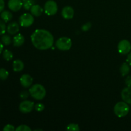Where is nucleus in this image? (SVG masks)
I'll return each instance as SVG.
<instances>
[{
	"mask_svg": "<svg viewBox=\"0 0 131 131\" xmlns=\"http://www.w3.org/2000/svg\"><path fill=\"white\" fill-rule=\"evenodd\" d=\"M31 40L33 46L37 49L47 50L53 46L54 37L49 31L37 29L32 33Z\"/></svg>",
	"mask_w": 131,
	"mask_h": 131,
	"instance_id": "f257e3e1",
	"label": "nucleus"
},
{
	"mask_svg": "<svg viewBox=\"0 0 131 131\" xmlns=\"http://www.w3.org/2000/svg\"><path fill=\"white\" fill-rule=\"evenodd\" d=\"M30 95L36 100H42L46 97V90L43 86L40 84L32 85L29 90Z\"/></svg>",
	"mask_w": 131,
	"mask_h": 131,
	"instance_id": "f03ea898",
	"label": "nucleus"
},
{
	"mask_svg": "<svg viewBox=\"0 0 131 131\" xmlns=\"http://www.w3.org/2000/svg\"><path fill=\"white\" fill-rule=\"evenodd\" d=\"M130 111V107L127 103L124 101L118 102L114 107V113L119 118L125 117Z\"/></svg>",
	"mask_w": 131,
	"mask_h": 131,
	"instance_id": "7ed1b4c3",
	"label": "nucleus"
},
{
	"mask_svg": "<svg viewBox=\"0 0 131 131\" xmlns=\"http://www.w3.org/2000/svg\"><path fill=\"white\" fill-rule=\"evenodd\" d=\"M72 42L69 37H60L56 40V47L60 51H69L72 47Z\"/></svg>",
	"mask_w": 131,
	"mask_h": 131,
	"instance_id": "20e7f679",
	"label": "nucleus"
},
{
	"mask_svg": "<svg viewBox=\"0 0 131 131\" xmlns=\"http://www.w3.org/2000/svg\"><path fill=\"white\" fill-rule=\"evenodd\" d=\"M34 23V17L31 14L24 13L19 17V24L21 26L27 28L32 25Z\"/></svg>",
	"mask_w": 131,
	"mask_h": 131,
	"instance_id": "39448f33",
	"label": "nucleus"
},
{
	"mask_svg": "<svg viewBox=\"0 0 131 131\" xmlns=\"http://www.w3.org/2000/svg\"><path fill=\"white\" fill-rule=\"evenodd\" d=\"M43 10L47 15L51 16L55 15L58 12L57 3L54 0H48L45 3Z\"/></svg>",
	"mask_w": 131,
	"mask_h": 131,
	"instance_id": "423d86ee",
	"label": "nucleus"
},
{
	"mask_svg": "<svg viewBox=\"0 0 131 131\" xmlns=\"http://www.w3.org/2000/svg\"><path fill=\"white\" fill-rule=\"evenodd\" d=\"M118 51L122 54H127L131 51V43L127 40H122L118 44Z\"/></svg>",
	"mask_w": 131,
	"mask_h": 131,
	"instance_id": "0eeeda50",
	"label": "nucleus"
},
{
	"mask_svg": "<svg viewBox=\"0 0 131 131\" xmlns=\"http://www.w3.org/2000/svg\"><path fill=\"white\" fill-rule=\"evenodd\" d=\"M35 108L34 102L30 101H23L19 104V110L23 113H28L33 111Z\"/></svg>",
	"mask_w": 131,
	"mask_h": 131,
	"instance_id": "6e6552de",
	"label": "nucleus"
},
{
	"mask_svg": "<svg viewBox=\"0 0 131 131\" xmlns=\"http://www.w3.org/2000/svg\"><path fill=\"white\" fill-rule=\"evenodd\" d=\"M8 6L12 11L18 12L23 6V2L22 0H9Z\"/></svg>",
	"mask_w": 131,
	"mask_h": 131,
	"instance_id": "1a4fd4ad",
	"label": "nucleus"
},
{
	"mask_svg": "<svg viewBox=\"0 0 131 131\" xmlns=\"http://www.w3.org/2000/svg\"><path fill=\"white\" fill-rule=\"evenodd\" d=\"M33 81V78L29 74H23L20 78V84L24 88H29L31 86Z\"/></svg>",
	"mask_w": 131,
	"mask_h": 131,
	"instance_id": "9d476101",
	"label": "nucleus"
},
{
	"mask_svg": "<svg viewBox=\"0 0 131 131\" xmlns=\"http://www.w3.org/2000/svg\"><path fill=\"white\" fill-rule=\"evenodd\" d=\"M121 97L124 102L128 104H131V87L127 86L122 90Z\"/></svg>",
	"mask_w": 131,
	"mask_h": 131,
	"instance_id": "9b49d317",
	"label": "nucleus"
},
{
	"mask_svg": "<svg viewBox=\"0 0 131 131\" xmlns=\"http://www.w3.org/2000/svg\"><path fill=\"white\" fill-rule=\"evenodd\" d=\"M62 17L65 19H71L74 17V10L72 7L70 6H65L61 11Z\"/></svg>",
	"mask_w": 131,
	"mask_h": 131,
	"instance_id": "f8f14e48",
	"label": "nucleus"
},
{
	"mask_svg": "<svg viewBox=\"0 0 131 131\" xmlns=\"http://www.w3.org/2000/svg\"><path fill=\"white\" fill-rule=\"evenodd\" d=\"M6 31L10 35H15L19 32V24L17 22H12L8 24Z\"/></svg>",
	"mask_w": 131,
	"mask_h": 131,
	"instance_id": "ddd939ff",
	"label": "nucleus"
},
{
	"mask_svg": "<svg viewBox=\"0 0 131 131\" xmlns=\"http://www.w3.org/2000/svg\"><path fill=\"white\" fill-rule=\"evenodd\" d=\"M24 41H25V39H24V36L20 33H18L14 36L12 42L15 47H20L24 44Z\"/></svg>",
	"mask_w": 131,
	"mask_h": 131,
	"instance_id": "4468645a",
	"label": "nucleus"
},
{
	"mask_svg": "<svg viewBox=\"0 0 131 131\" xmlns=\"http://www.w3.org/2000/svg\"><path fill=\"white\" fill-rule=\"evenodd\" d=\"M30 11L31 14L33 16L39 17L42 15V13L44 11V10H43V8L41 6H40L39 5H35H35L31 8Z\"/></svg>",
	"mask_w": 131,
	"mask_h": 131,
	"instance_id": "2eb2a0df",
	"label": "nucleus"
},
{
	"mask_svg": "<svg viewBox=\"0 0 131 131\" xmlns=\"http://www.w3.org/2000/svg\"><path fill=\"white\" fill-rule=\"evenodd\" d=\"M13 70L14 72H19L22 71V70L24 69V63L20 60H16L15 61H14L13 62Z\"/></svg>",
	"mask_w": 131,
	"mask_h": 131,
	"instance_id": "dca6fc26",
	"label": "nucleus"
},
{
	"mask_svg": "<svg viewBox=\"0 0 131 131\" xmlns=\"http://www.w3.org/2000/svg\"><path fill=\"white\" fill-rule=\"evenodd\" d=\"M0 17L5 23H8L9 21L12 19L13 15L10 11L8 10H5V11L1 12L0 14Z\"/></svg>",
	"mask_w": 131,
	"mask_h": 131,
	"instance_id": "f3484780",
	"label": "nucleus"
},
{
	"mask_svg": "<svg viewBox=\"0 0 131 131\" xmlns=\"http://www.w3.org/2000/svg\"><path fill=\"white\" fill-rule=\"evenodd\" d=\"M130 65H129L127 62L124 63L121 65V67H120V72L122 76L127 75L128 74H129V72H130Z\"/></svg>",
	"mask_w": 131,
	"mask_h": 131,
	"instance_id": "a211bd4d",
	"label": "nucleus"
},
{
	"mask_svg": "<svg viewBox=\"0 0 131 131\" xmlns=\"http://www.w3.org/2000/svg\"><path fill=\"white\" fill-rule=\"evenodd\" d=\"M1 43L5 46H9L12 43V38L8 35L3 34L1 38Z\"/></svg>",
	"mask_w": 131,
	"mask_h": 131,
	"instance_id": "6ab92c4d",
	"label": "nucleus"
},
{
	"mask_svg": "<svg viewBox=\"0 0 131 131\" xmlns=\"http://www.w3.org/2000/svg\"><path fill=\"white\" fill-rule=\"evenodd\" d=\"M3 58L6 61H10L13 58V53L8 49H5L3 51Z\"/></svg>",
	"mask_w": 131,
	"mask_h": 131,
	"instance_id": "aec40b11",
	"label": "nucleus"
},
{
	"mask_svg": "<svg viewBox=\"0 0 131 131\" xmlns=\"http://www.w3.org/2000/svg\"><path fill=\"white\" fill-rule=\"evenodd\" d=\"M35 5V0H26L23 3V8L25 10H29Z\"/></svg>",
	"mask_w": 131,
	"mask_h": 131,
	"instance_id": "412c9836",
	"label": "nucleus"
},
{
	"mask_svg": "<svg viewBox=\"0 0 131 131\" xmlns=\"http://www.w3.org/2000/svg\"><path fill=\"white\" fill-rule=\"evenodd\" d=\"M9 73L7 70L4 68L0 69V79L2 81H5L8 78Z\"/></svg>",
	"mask_w": 131,
	"mask_h": 131,
	"instance_id": "4be33fe9",
	"label": "nucleus"
},
{
	"mask_svg": "<svg viewBox=\"0 0 131 131\" xmlns=\"http://www.w3.org/2000/svg\"><path fill=\"white\" fill-rule=\"evenodd\" d=\"M66 129L67 130H73V131H79L80 130V128H79V125L77 124H74V123H72V124H69V125L67 126Z\"/></svg>",
	"mask_w": 131,
	"mask_h": 131,
	"instance_id": "5701e85b",
	"label": "nucleus"
},
{
	"mask_svg": "<svg viewBox=\"0 0 131 131\" xmlns=\"http://www.w3.org/2000/svg\"><path fill=\"white\" fill-rule=\"evenodd\" d=\"M6 30V24L5 22H4L2 19H0V35H3L5 34Z\"/></svg>",
	"mask_w": 131,
	"mask_h": 131,
	"instance_id": "b1692460",
	"label": "nucleus"
},
{
	"mask_svg": "<svg viewBox=\"0 0 131 131\" xmlns=\"http://www.w3.org/2000/svg\"><path fill=\"white\" fill-rule=\"evenodd\" d=\"M16 131H31V129L26 125H20L15 129Z\"/></svg>",
	"mask_w": 131,
	"mask_h": 131,
	"instance_id": "393cba45",
	"label": "nucleus"
},
{
	"mask_svg": "<svg viewBox=\"0 0 131 131\" xmlns=\"http://www.w3.org/2000/svg\"><path fill=\"white\" fill-rule=\"evenodd\" d=\"M35 109L38 112H41L45 109L44 104L42 103H37L35 105Z\"/></svg>",
	"mask_w": 131,
	"mask_h": 131,
	"instance_id": "a878e982",
	"label": "nucleus"
},
{
	"mask_svg": "<svg viewBox=\"0 0 131 131\" xmlns=\"http://www.w3.org/2000/svg\"><path fill=\"white\" fill-rule=\"evenodd\" d=\"M91 27H92V23L88 22V23H85V24H84L82 26L81 29L83 31H88L90 29Z\"/></svg>",
	"mask_w": 131,
	"mask_h": 131,
	"instance_id": "bb28decb",
	"label": "nucleus"
},
{
	"mask_svg": "<svg viewBox=\"0 0 131 131\" xmlns=\"http://www.w3.org/2000/svg\"><path fill=\"white\" fill-rule=\"evenodd\" d=\"M29 95H30L29 92H28V91H26V90H24V91H23V92H20V97L22 99L25 100V99H26L28 97H29Z\"/></svg>",
	"mask_w": 131,
	"mask_h": 131,
	"instance_id": "cd10ccee",
	"label": "nucleus"
},
{
	"mask_svg": "<svg viewBox=\"0 0 131 131\" xmlns=\"http://www.w3.org/2000/svg\"><path fill=\"white\" fill-rule=\"evenodd\" d=\"M3 130V131H14L15 130V129L14 125H11V124H7L4 127Z\"/></svg>",
	"mask_w": 131,
	"mask_h": 131,
	"instance_id": "c85d7f7f",
	"label": "nucleus"
},
{
	"mask_svg": "<svg viewBox=\"0 0 131 131\" xmlns=\"http://www.w3.org/2000/svg\"><path fill=\"white\" fill-rule=\"evenodd\" d=\"M125 83L127 86L131 87V75H129V76L127 77V78L125 79Z\"/></svg>",
	"mask_w": 131,
	"mask_h": 131,
	"instance_id": "c756f323",
	"label": "nucleus"
},
{
	"mask_svg": "<svg viewBox=\"0 0 131 131\" xmlns=\"http://www.w3.org/2000/svg\"><path fill=\"white\" fill-rule=\"evenodd\" d=\"M4 8H5V1L0 0V13L3 11Z\"/></svg>",
	"mask_w": 131,
	"mask_h": 131,
	"instance_id": "7c9ffc66",
	"label": "nucleus"
},
{
	"mask_svg": "<svg viewBox=\"0 0 131 131\" xmlns=\"http://www.w3.org/2000/svg\"><path fill=\"white\" fill-rule=\"evenodd\" d=\"M127 62L131 65V52H129V54L127 56Z\"/></svg>",
	"mask_w": 131,
	"mask_h": 131,
	"instance_id": "2f4dec72",
	"label": "nucleus"
},
{
	"mask_svg": "<svg viewBox=\"0 0 131 131\" xmlns=\"http://www.w3.org/2000/svg\"><path fill=\"white\" fill-rule=\"evenodd\" d=\"M3 44L1 42H0V54L3 52Z\"/></svg>",
	"mask_w": 131,
	"mask_h": 131,
	"instance_id": "473e14b6",
	"label": "nucleus"
},
{
	"mask_svg": "<svg viewBox=\"0 0 131 131\" xmlns=\"http://www.w3.org/2000/svg\"><path fill=\"white\" fill-rule=\"evenodd\" d=\"M26 1V0H22V1H23V3H24V1Z\"/></svg>",
	"mask_w": 131,
	"mask_h": 131,
	"instance_id": "72a5a7b5",
	"label": "nucleus"
}]
</instances>
